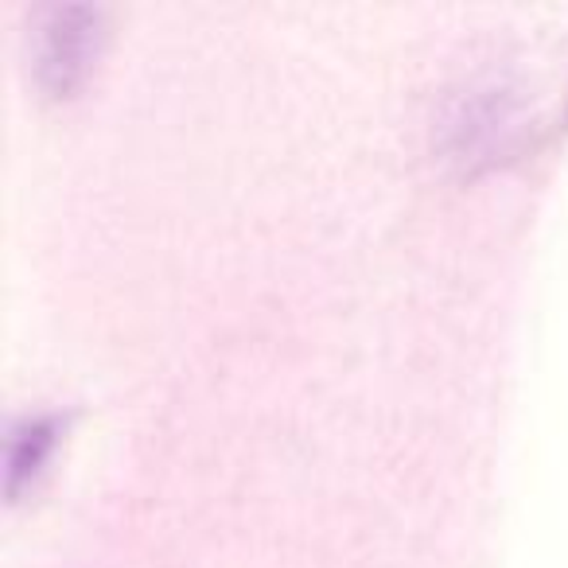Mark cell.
Segmentation results:
<instances>
[{"mask_svg":"<svg viewBox=\"0 0 568 568\" xmlns=\"http://www.w3.org/2000/svg\"><path fill=\"white\" fill-rule=\"evenodd\" d=\"M59 420L55 417H36L12 433L9 444V495H17L28 479L43 467V459L51 456V444H55Z\"/></svg>","mask_w":568,"mask_h":568,"instance_id":"2","label":"cell"},{"mask_svg":"<svg viewBox=\"0 0 568 568\" xmlns=\"http://www.w3.org/2000/svg\"><path fill=\"white\" fill-rule=\"evenodd\" d=\"M102 32V12L94 9H59L51 12V24L43 28L40 71L51 90H71L82 79L90 55Z\"/></svg>","mask_w":568,"mask_h":568,"instance_id":"1","label":"cell"}]
</instances>
